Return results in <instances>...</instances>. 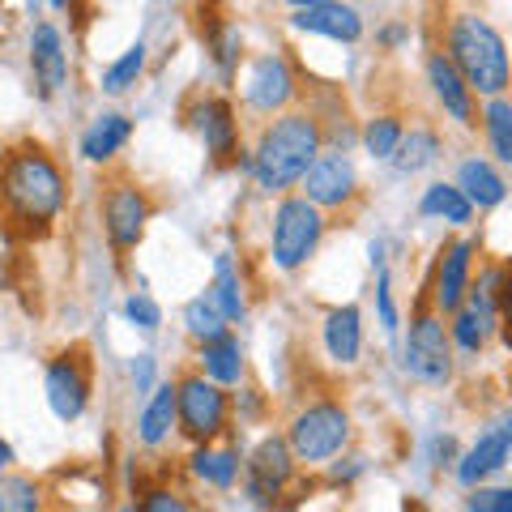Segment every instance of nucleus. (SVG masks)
<instances>
[{"mask_svg":"<svg viewBox=\"0 0 512 512\" xmlns=\"http://www.w3.org/2000/svg\"><path fill=\"white\" fill-rule=\"evenodd\" d=\"M402 367H406V376L427 384V389H444V384L453 380V338H448L444 316L431 312V303H423V308L410 316Z\"/></svg>","mask_w":512,"mask_h":512,"instance_id":"423d86ee","label":"nucleus"},{"mask_svg":"<svg viewBox=\"0 0 512 512\" xmlns=\"http://www.w3.org/2000/svg\"><path fill=\"white\" fill-rule=\"evenodd\" d=\"M474 261H478V239L461 235L453 244L440 248L436 261V278H431V312L440 316H457L466 308L470 282H474Z\"/></svg>","mask_w":512,"mask_h":512,"instance_id":"9b49d317","label":"nucleus"},{"mask_svg":"<svg viewBox=\"0 0 512 512\" xmlns=\"http://www.w3.org/2000/svg\"><path fill=\"white\" fill-rule=\"evenodd\" d=\"M192 128H197L205 154L214 158V163H231L239 154V120H235V107L231 99H222V94H205V99L192 103L188 111Z\"/></svg>","mask_w":512,"mask_h":512,"instance_id":"2eb2a0df","label":"nucleus"},{"mask_svg":"<svg viewBox=\"0 0 512 512\" xmlns=\"http://www.w3.org/2000/svg\"><path fill=\"white\" fill-rule=\"evenodd\" d=\"M427 86H431V94H436V103L444 107V116H453L461 128H470L478 120L474 90L466 86V77L457 73V64L444 56V47L427 52Z\"/></svg>","mask_w":512,"mask_h":512,"instance_id":"a211bd4d","label":"nucleus"},{"mask_svg":"<svg viewBox=\"0 0 512 512\" xmlns=\"http://www.w3.org/2000/svg\"><path fill=\"white\" fill-rule=\"evenodd\" d=\"M402 137H406V124H402V116H393V111H380V116H372L363 124V133H359L363 150L372 154L376 163H389V158L397 154V146H402Z\"/></svg>","mask_w":512,"mask_h":512,"instance_id":"cd10ccee","label":"nucleus"},{"mask_svg":"<svg viewBox=\"0 0 512 512\" xmlns=\"http://www.w3.org/2000/svg\"><path fill=\"white\" fill-rule=\"evenodd\" d=\"M440 154H444V141H440L436 128L414 124V128H406V137H402V146H397V154L389 158V167L397 175H419L427 167H436Z\"/></svg>","mask_w":512,"mask_h":512,"instance_id":"5701e85b","label":"nucleus"},{"mask_svg":"<svg viewBox=\"0 0 512 512\" xmlns=\"http://www.w3.org/2000/svg\"><path fill=\"white\" fill-rule=\"evenodd\" d=\"M406 35H410V30H406V26H389V30H384V43H389V47H393V43H402Z\"/></svg>","mask_w":512,"mask_h":512,"instance_id":"79ce46f5","label":"nucleus"},{"mask_svg":"<svg viewBox=\"0 0 512 512\" xmlns=\"http://www.w3.org/2000/svg\"><path fill=\"white\" fill-rule=\"evenodd\" d=\"M103 231L111 239V248L116 252H133L141 244V235H146V222L154 214V205L146 197V188L137 180H111L103 188Z\"/></svg>","mask_w":512,"mask_h":512,"instance_id":"6e6552de","label":"nucleus"},{"mask_svg":"<svg viewBox=\"0 0 512 512\" xmlns=\"http://www.w3.org/2000/svg\"><path fill=\"white\" fill-rule=\"evenodd\" d=\"M180 427V397H175V384H158V389L146 397L141 406V419H137V440L146 448H158L171 440V431Z\"/></svg>","mask_w":512,"mask_h":512,"instance_id":"412c9836","label":"nucleus"},{"mask_svg":"<svg viewBox=\"0 0 512 512\" xmlns=\"http://www.w3.org/2000/svg\"><path fill=\"white\" fill-rule=\"evenodd\" d=\"M448 338H453V346L457 350H466V355H478V350L487 346V338H491V329L478 320L470 308H461L457 316H448Z\"/></svg>","mask_w":512,"mask_h":512,"instance_id":"72a5a7b5","label":"nucleus"},{"mask_svg":"<svg viewBox=\"0 0 512 512\" xmlns=\"http://www.w3.org/2000/svg\"><path fill=\"white\" fill-rule=\"evenodd\" d=\"M146 56H150V47L141 43V39L128 47V52H120V56L103 69V94H128V90H133L137 77L146 73Z\"/></svg>","mask_w":512,"mask_h":512,"instance_id":"2f4dec72","label":"nucleus"},{"mask_svg":"<svg viewBox=\"0 0 512 512\" xmlns=\"http://www.w3.org/2000/svg\"><path fill=\"white\" fill-rule=\"evenodd\" d=\"M214 299V308L227 316V320H244L248 312V303H244V286H239V274H235V265H231V256L222 252L218 256V269H214V282H210V291H205Z\"/></svg>","mask_w":512,"mask_h":512,"instance_id":"c756f323","label":"nucleus"},{"mask_svg":"<svg viewBox=\"0 0 512 512\" xmlns=\"http://www.w3.org/2000/svg\"><path fill=\"white\" fill-rule=\"evenodd\" d=\"M286 444H291L295 461H303V466H320V461L338 457L350 444V410L333 402V397L308 402L303 410H295L291 427H286Z\"/></svg>","mask_w":512,"mask_h":512,"instance_id":"39448f33","label":"nucleus"},{"mask_svg":"<svg viewBox=\"0 0 512 512\" xmlns=\"http://www.w3.org/2000/svg\"><path fill=\"white\" fill-rule=\"evenodd\" d=\"M9 466H13V448H9L5 440H0V478L9 474Z\"/></svg>","mask_w":512,"mask_h":512,"instance_id":"a19ab883","label":"nucleus"},{"mask_svg":"<svg viewBox=\"0 0 512 512\" xmlns=\"http://www.w3.org/2000/svg\"><path fill=\"white\" fill-rule=\"evenodd\" d=\"M128 137H133V120L120 116V111H103V116H94L90 128L77 141V150H82L86 163H111L124 146Z\"/></svg>","mask_w":512,"mask_h":512,"instance_id":"4be33fe9","label":"nucleus"},{"mask_svg":"<svg viewBox=\"0 0 512 512\" xmlns=\"http://www.w3.org/2000/svg\"><path fill=\"white\" fill-rule=\"evenodd\" d=\"M444 56L457 64V73L466 77V86L487 94V99H500L512 86V56L504 35L495 30L483 13L461 9L444 22Z\"/></svg>","mask_w":512,"mask_h":512,"instance_id":"7ed1b4c3","label":"nucleus"},{"mask_svg":"<svg viewBox=\"0 0 512 512\" xmlns=\"http://www.w3.org/2000/svg\"><path fill=\"white\" fill-rule=\"evenodd\" d=\"M299 197H308L320 214L325 210H346L355 205L359 197V171H355V158L346 150H320V158L312 163V171L303 175L299 184Z\"/></svg>","mask_w":512,"mask_h":512,"instance_id":"9d476101","label":"nucleus"},{"mask_svg":"<svg viewBox=\"0 0 512 512\" xmlns=\"http://www.w3.org/2000/svg\"><path fill=\"white\" fill-rule=\"evenodd\" d=\"M197 363H201V376L222 384V389H231V384L244 380V346H239L235 333L197 346Z\"/></svg>","mask_w":512,"mask_h":512,"instance_id":"b1692460","label":"nucleus"},{"mask_svg":"<svg viewBox=\"0 0 512 512\" xmlns=\"http://www.w3.org/2000/svg\"><path fill=\"white\" fill-rule=\"evenodd\" d=\"M128 376H133V389L137 393H154L158 384H154V355H137L133 363H128Z\"/></svg>","mask_w":512,"mask_h":512,"instance_id":"ea45409f","label":"nucleus"},{"mask_svg":"<svg viewBox=\"0 0 512 512\" xmlns=\"http://www.w3.org/2000/svg\"><path fill=\"white\" fill-rule=\"evenodd\" d=\"M500 342L512 350V265H504V291H500Z\"/></svg>","mask_w":512,"mask_h":512,"instance_id":"58836bf2","label":"nucleus"},{"mask_svg":"<svg viewBox=\"0 0 512 512\" xmlns=\"http://www.w3.org/2000/svg\"><path fill=\"white\" fill-rule=\"evenodd\" d=\"M116 512H137V508H116Z\"/></svg>","mask_w":512,"mask_h":512,"instance_id":"37998d69","label":"nucleus"},{"mask_svg":"<svg viewBox=\"0 0 512 512\" xmlns=\"http://www.w3.org/2000/svg\"><path fill=\"white\" fill-rule=\"evenodd\" d=\"M325 150V128L312 111H286L274 116L261 137H256L252 154L244 158V167L252 171V180L269 197H291V188L303 184V175L312 171V163Z\"/></svg>","mask_w":512,"mask_h":512,"instance_id":"f03ea898","label":"nucleus"},{"mask_svg":"<svg viewBox=\"0 0 512 512\" xmlns=\"http://www.w3.org/2000/svg\"><path fill=\"white\" fill-rule=\"evenodd\" d=\"M205 47H210V60L218 64V73L231 82L239 69V56H244V30L235 22H214L210 35H205Z\"/></svg>","mask_w":512,"mask_h":512,"instance_id":"7c9ffc66","label":"nucleus"},{"mask_svg":"<svg viewBox=\"0 0 512 512\" xmlns=\"http://www.w3.org/2000/svg\"><path fill=\"white\" fill-rule=\"evenodd\" d=\"M320 342H325V355L338 367H355L363 355V312L355 303L329 308L325 325H320Z\"/></svg>","mask_w":512,"mask_h":512,"instance_id":"6ab92c4d","label":"nucleus"},{"mask_svg":"<svg viewBox=\"0 0 512 512\" xmlns=\"http://www.w3.org/2000/svg\"><path fill=\"white\" fill-rule=\"evenodd\" d=\"M291 26L308 30V35H320V39H333V43H359L363 39V13L355 5H338V0H308V5H295Z\"/></svg>","mask_w":512,"mask_h":512,"instance_id":"dca6fc26","label":"nucleus"},{"mask_svg":"<svg viewBox=\"0 0 512 512\" xmlns=\"http://www.w3.org/2000/svg\"><path fill=\"white\" fill-rule=\"evenodd\" d=\"M376 308H380V325H384V333H397V325H402V320H397V303H393V282H389V269H380L376 274Z\"/></svg>","mask_w":512,"mask_h":512,"instance_id":"e433bc0d","label":"nucleus"},{"mask_svg":"<svg viewBox=\"0 0 512 512\" xmlns=\"http://www.w3.org/2000/svg\"><path fill=\"white\" fill-rule=\"evenodd\" d=\"M30 69H35L43 99L69 86V52H64V35L56 22H35L30 30Z\"/></svg>","mask_w":512,"mask_h":512,"instance_id":"f3484780","label":"nucleus"},{"mask_svg":"<svg viewBox=\"0 0 512 512\" xmlns=\"http://www.w3.org/2000/svg\"><path fill=\"white\" fill-rule=\"evenodd\" d=\"M137 512H192V504L184 500L180 491H171V487H154V491L141 495Z\"/></svg>","mask_w":512,"mask_h":512,"instance_id":"4c0bfd02","label":"nucleus"},{"mask_svg":"<svg viewBox=\"0 0 512 512\" xmlns=\"http://www.w3.org/2000/svg\"><path fill=\"white\" fill-rule=\"evenodd\" d=\"M124 320L128 325H137L141 333H154L158 325H163V308H158L146 291H133L124 299Z\"/></svg>","mask_w":512,"mask_h":512,"instance_id":"f704fd0d","label":"nucleus"},{"mask_svg":"<svg viewBox=\"0 0 512 512\" xmlns=\"http://www.w3.org/2000/svg\"><path fill=\"white\" fill-rule=\"evenodd\" d=\"M43 393H47V406L60 423H77L90 406V359L86 350H60V355L47 363L43 372Z\"/></svg>","mask_w":512,"mask_h":512,"instance_id":"1a4fd4ad","label":"nucleus"},{"mask_svg":"<svg viewBox=\"0 0 512 512\" xmlns=\"http://www.w3.org/2000/svg\"><path fill=\"white\" fill-rule=\"evenodd\" d=\"M295 90H299L295 69L282 52H261L244 73V103L256 116H286Z\"/></svg>","mask_w":512,"mask_h":512,"instance_id":"f8f14e48","label":"nucleus"},{"mask_svg":"<svg viewBox=\"0 0 512 512\" xmlns=\"http://www.w3.org/2000/svg\"><path fill=\"white\" fill-rule=\"evenodd\" d=\"M184 329H188V338H197V346H205V342L227 338V333H231V320L214 308L210 295H197V299L184 303Z\"/></svg>","mask_w":512,"mask_h":512,"instance_id":"c85d7f7f","label":"nucleus"},{"mask_svg":"<svg viewBox=\"0 0 512 512\" xmlns=\"http://www.w3.org/2000/svg\"><path fill=\"white\" fill-rule=\"evenodd\" d=\"M320 239H325V214L316 210L308 197H282L274 205V218H269V261H274L282 274H295L316 256Z\"/></svg>","mask_w":512,"mask_h":512,"instance_id":"20e7f679","label":"nucleus"},{"mask_svg":"<svg viewBox=\"0 0 512 512\" xmlns=\"http://www.w3.org/2000/svg\"><path fill=\"white\" fill-rule=\"evenodd\" d=\"M244 474H248V495L256 504H274L282 487L291 483L295 474V453L291 444H286V436H265L261 444L252 448V457L244 461Z\"/></svg>","mask_w":512,"mask_h":512,"instance_id":"4468645a","label":"nucleus"},{"mask_svg":"<svg viewBox=\"0 0 512 512\" xmlns=\"http://www.w3.org/2000/svg\"><path fill=\"white\" fill-rule=\"evenodd\" d=\"M69 201L64 171L43 146H18L0 158V218L18 235H47Z\"/></svg>","mask_w":512,"mask_h":512,"instance_id":"f257e3e1","label":"nucleus"},{"mask_svg":"<svg viewBox=\"0 0 512 512\" xmlns=\"http://www.w3.org/2000/svg\"><path fill=\"white\" fill-rule=\"evenodd\" d=\"M453 184L466 192V201L474 205V210H495V205L508 201V180L495 171V163H491V158H483V154H466V158H461Z\"/></svg>","mask_w":512,"mask_h":512,"instance_id":"aec40b11","label":"nucleus"},{"mask_svg":"<svg viewBox=\"0 0 512 512\" xmlns=\"http://www.w3.org/2000/svg\"><path fill=\"white\" fill-rule=\"evenodd\" d=\"M419 214L423 218H436V222H448V227H470L474 218V205L466 201V192H461L457 184H427L423 197H419Z\"/></svg>","mask_w":512,"mask_h":512,"instance_id":"393cba45","label":"nucleus"},{"mask_svg":"<svg viewBox=\"0 0 512 512\" xmlns=\"http://www.w3.org/2000/svg\"><path fill=\"white\" fill-rule=\"evenodd\" d=\"M175 397H180V431L192 444H214L231 423V397L222 384L205 380L201 372H188L175 380Z\"/></svg>","mask_w":512,"mask_h":512,"instance_id":"0eeeda50","label":"nucleus"},{"mask_svg":"<svg viewBox=\"0 0 512 512\" xmlns=\"http://www.w3.org/2000/svg\"><path fill=\"white\" fill-rule=\"evenodd\" d=\"M478 120H483L491 154L500 158L504 167H512V99H508V94H500V99H487L483 111H478Z\"/></svg>","mask_w":512,"mask_h":512,"instance_id":"bb28decb","label":"nucleus"},{"mask_svg":"<svg viewBox=\"0 0 512 512\" xmlns=\"http://www.w3.org/2000/svg\"><path fill=\"white\" fill-rule=\"evenodd\" d=\"M188 470L197 474L205 487L231 491L239 483V453L235 448H222V444H201L197 453L188 457Z\"/></svg>","mask_w":512,"mask_h":512,"instance_id":"a878e982","label":"nucleus"},{"mask_svg":"<svg viewBox=\"0 0 512 512\" xmlns=\"http://www.w3.org/2000/svg\"><path fill=\"white\" fill-rule=\"evenodd\" d=\"M466 512H512V483L508 487H474L466 495Z\"/></svg>","mask_w":512,"mask_h":512,"instance_id":"c9c22d12","label":"nucleus"},{"mask_svg":"<svg viewBox=\"0 0 512 512\" xmlns=\"http://www.w3.org/2000/svg\"><path fill=\"white\" fill-rule=\"evenodd\" d=\"M0 512H43V487L26 474L0 478Z\"/></svg>","mask_w":512,"mask_h":512,"instance_id":"473e14b6","label":"nucleus"},{"mask_svg":"<svg viewBox=\"0 0 512 512\" xmlns=\"http://www.w3.org/2000/svg\"><path fill=\"white\" fill-rule=\"evenodd\" d=\"M512 461V410H504L495 423H487V431H478V440L457 457V483L474 491L483 487L487 478H495Z\"/></svg>","mask_w":512,"mask_h":512,"instance_id":"ddd939ff","label":"nucleus"}]
</instances>
